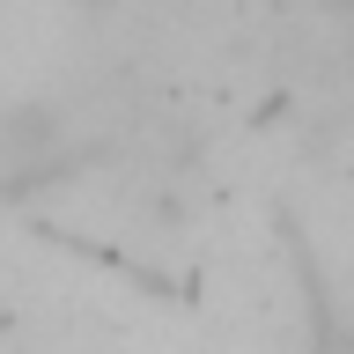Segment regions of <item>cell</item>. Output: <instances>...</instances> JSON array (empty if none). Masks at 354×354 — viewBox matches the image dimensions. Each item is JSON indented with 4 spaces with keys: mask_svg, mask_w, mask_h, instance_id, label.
<instances>
[{
    "mask_svg": "<svg viewBox=\"0 0 354 354\" xmlns=\"http://www.w3.org/2000/svg\"><path fill=\"white\" fill-rule=\"evenodd\" d=\"M59 148V126L44 118V111H8V126H0V155L15 162V170H37V155Z\"/></svg>",
    "mask_w": 354,
    "mask_h": 354,
    "instance_id": "1",
    "label": "cell"
}]
</instances>
